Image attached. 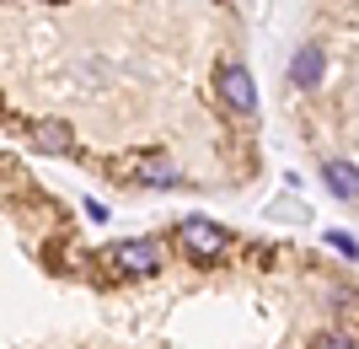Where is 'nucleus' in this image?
Segmentation results:
<instances>
[{"label": "nucleus", "instance_id": "3", "mask_svg": "<svg viewBox=\"0 0 359 349\" xmlns=\"http://www.w3.org/2000/svg\"><path fill=\"white\" fill-rule=\"evenodd\" d=\"M215 91H220V103L231 107V113H257V91H252V70L241 60H225L220 65V76H215Z\"/></svg>", "mask_w": 359, "mask_h": 349}, {"label": "nucleus", "instance_id": "4", "mask_svg": "<svg viewBox=\"0 0 359 349\" xmlns=\"http://www.w3.org/2000/svg\"><path fill=\"white\" fill-rule=\"evenodd\" d=\"M322 76H327V54H322V44H300L295 60H290V81H295L300 91H316Z\"/></svg>", "mask_w": 359, "mask_h": 349}, {"label": "nucleus", "instance_id": "9", "mask_svg": "<svg viewBox=\"0 0 359 349\" xmlns=\"http://www.w3.org/2000/svg\"><path fill=\"white\" fill-rule=\"evenodd\" d=\"M43 6H65V0H43Z\"/></svg>", "mask_w": 359, "mask_h": 349}, {"label": "nucleus", "instance_id": "2", "mask_svg": "<svg viewBox=\"0 0 359 349\" xmlns=\"http://www.w3.org/2000/svg\"><path fill=\"white\" fill-rule=\"evenodd\" d=\"M107 263L129 279H145V274L161 269V242H150V237H129V242H113L107 247Z\"/></svg>", "mask_w": 359, "mask_h": 349}, {"label": "nucleus", "instance_id": "7", "mask_svg": "<svg viewBox=\"0 0 359 349\" xmlns=\"http://www.w3.org/2000/svg\"><path fill=\"white\" fill-rule=\"evenodd\" d=\"M135 183H145V188H182V172L172 167V162H161V156H140Z\"/></svg>", "mask_w": 359, "mask_h": 349}, {"label": "nucleus", "instance_id": "1", "mask_svg": "<svg viewBox=\"0 0 359 349\" xmlns=\"http://www.w3.org/2000/svg\"><path fill=\"white\" fill-rule=\"evenodd\" d=\"M177 247H182V258H194V263H220L231 253V231L220 220H210V215H188V220H177Z\"/></svg>", "mask_w": 359, "mask_h": 349}, {"label": "nucleus", "instance_id": "8", "mask_svg": "<svg viewBox=\"0 0 359 349\" xmlns=\"http://www.w3.org/2000/svg\"><path fill=\"white\" fill-rule=\"evenodd\" d=\"M316 349H354V338H344V334H322V338H316Z\"/></svg>", "mask_w": 359, "mask_h": 349}, {"label": "nucleus", "instance_id": "5", "mask_svg": "<svg viewBox=\"0 0 359 349\" xmlns=\"http://www.w3.org/2000/svg\"><path fill=\"white\" fill-rule=\"evenodd\" d=\"M322 188L354 204V199H359V167L344 162V156H327V162H322Z\"/></svg>", "mask_w": 359, "mask_h": 349}, {"label": "nucleus", "instance_id": "6", "mask_svg": "<svg viewBox=\"0 0 359 349\" xmlns=\"http://www.w3.org/2000/svg\"><path fill=\"white\" fill-rule=\"evenodd\" d=\"M32 145H38V151H48V156H70V151H75V135H70V124L43 119V124H32Z\"/></svg>", "mask_w": 359, "mask_h": 349}]
</instances>
